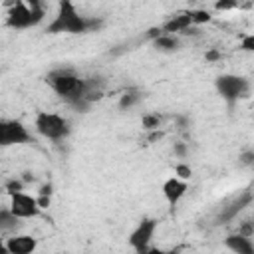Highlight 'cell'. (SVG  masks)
<instances>
[{"label":"cell","instance_id":"603a6c76","mask_svg":"<svg viewBox=\"0 0 254 254\" xmlns=\"http://www.w3.org/2000/svg\"><path fill=\"white\" fill-rule=\"evenodd\" d=\"M204 60H206L208 64H216V62H220V60H222V52H220V50H216V48H210V50H206V52H204Z\"/></svg>","mask_w":254,"mask_h":254},{"label":"cell","instance_id":"9c48e42d","mask_svg":"<svg viewBox=\"0 0 254 254\" xmlns=\"http://www.w3.org/2000/svg\"><path fill=\"white\" fill-rule=\"evenodd\" d=\"M192 28H196L192 24V18H190V12L189 10H181L173 16H169L163 24H161V30L165 34H175V36H187Z\"/></svg>","mask_w":254,"mask_h":254},{"label":"cell","instance_id":"4fadbf2b","mask_svg":"<svg viewBox=\"0 0 254 254\" xmlns=\"http://www.w3.org/2000/svg\"><path fill=\"white\" fill-rule=\"evenodd\" d=\"M143 97H145L143 89H141V87H137V85H131V87H127V89L119 95L117 107H119L121 111H129V109L137 107V105L143 101Z\"/></svg>","mask_w":254,"mask_h":254},{"label":"cell","instance_id":"d4e9b609","mask_svg":"<svg viewBox=\"0 0 254 254\" xmlns=\"http://www.w3.org/2000/svg\"><path fill=\"white\" fill-rule=\"evenodd\" d=\"M234 8H238V4L236 2H216L214 4V10H234Z\"/></svg>","mask_w":254,"mask_h":254},{"label":"cell","instance_id":"8992f818","mask_svg":"<svg viewBox=\"0 0 254 254\" xmlns=\"http://www.w3.org/2000/svg\"><path fill=\"white\" fill-rule=\"evenodd\" d=\"M157 226H159V220L153 218V216H145L137 222V226L131 230L127 242L129 246L137 252V254H149V250L153 248L151 246V240L157 232Z\"/></svg>","mask_w":254,"mask_h":254},{"label":"cell","instance_id":"9a60e30c","mask_svg":"<svg viewBox=\"0 0 254 254\" xmlns=\"http://www.w3.org/2000/svg\"><path fill=\"white\" fill-rule=\"evenodd\" d=\"M18 226H20V218H18L8 206H4V208L0 210V230L6 234V232H10V230H18Z\"/></svg>","mask_w":254,"mask_h":254},{"label":"cell","instance_id":"5bb4252c","mask_svg":"<svg viewBox=\"0 0 254 254\" xmlns=\"http://www.w3.org/2000/svg\"><path fill=\"white\" fill-rule=\"evenodd\" d=\"M153 44V48L157 50V52H163V54H173V52H179L181 50V46H183V42H181V36H175V34H161L157 40H153L151 42Z\"/></svg>","mask_w":254,"mask_h":254},{"label":"cell","instance_id":"7402d4cb","mask_svg":"<svg viewBox=\"0 0 254 254\" xmlns=\"http://www.w3.org/2000/svg\"><path fill=\"white\" fill-rule=\"evenodd\" d=\"M173 153H175V157H177V159L185 161V159H187V155H189V145H187V143H183V141H179V143H175V145H173Z\"/></svg>","mask_w":254,"mask_h":254},{"label":"cell","instance_id":"5b68a950","mask_svg":"<svg viewBox=\"0 0 254 254\" xmlns=\"http://www.w3.org/2000/svg\"><path fill=\"white\" fill-rule=\"evenodd\" d=\"M214 89L220 95V99L232 109L238 101L250 95V81L248 77L238 73H220L214 79Z\"/></svg>","mask_w":254,"mask_h":254},{"label":"cell","instance_id":"8fae6325","mask_svg":"<svg viewBox=\"0 0 254 254\" xmlns=\"http://www.w3.org/2000/svg\"><path fill=\"white\" fill-rule=\"evenodd\" d=\"M161 190H163V196H165V200L169 202V206L175 208V206L181 202V198L187 194V190H189V181H183V179H179V177L173 175V177H169V179L163 183Z\"/></svg>","mask_w":254,"mask_h":254},{"label":"cell","instance_id":"52a82bcc","mask_svg":"<svg viewBox=\"0 0 254 254\" xmlns=\"http://www.w3.org/2000/svg\"><path fill=\"white\" fill-rule=\"evenodd\" d=\"M32 133L20 119H2L0 121V145L12 147V145H28L32 143Z\"/></svg>","mask_w":254,"mask_h":254},{"label":"cell","instance_id":"30bf717a","mask_svg":"<svg viewBox=\"0 0 254 254\" xmlns=\"http://www.w3.org/2000/svg\"><path fill=\"white\" fill-rule=\"evenodd\" d=\"M2 246L6 248L8 254H34L38 248V238L32 234H12L8 236Z\"/></svg>","mask_w":254,"mask_h":254},{"label":"cell","instance_id":"277c9868","mask_svg":"<svg viewBox=\"0 0 254 254\" xmlns=\"http://www.w3.org/2000/svg\"><path fill=\"white\" fill-rule=\"evenodd\" d=\"M34 129L48 141L60 143L71 135V123L67 117L54 111H38L34 117Z\"/></svg>","mask_w":254,"mask_h":254},{"label":"cell","instance_id":"ffe728a7","mask_svg":"<svg viewBox=\"0 0 254 254\" xmlns=\"http://www.w3.org/2000/svg\"><path fill=\"white\" fill-rule=\"evenodd\" d=\"M238 48H240L242 52L254 54V32H250V34H244V36H240V40H238Z\"/></svg>","mask_w":254,"mask_h":254},{"label":"cell","instance_id":"7c38bea8","mask_svg":"<svg viewBox=\"0 0 254 254\" xmlns=\"http://www.w3.org/2000/svg\"><path fill=\"white\" fill-rule=\"evenodd\" d=\"M224 246L232 254H254V242L250 236H244L240 232H232L224 238Z\"/></svg>","mask_w":254,"mask_h":254},{"label":"cell","instance_id":"484cf974","mask_svg":"<svg viewBox=\"0 0 254 254\" xmlns=\"http://www.w3.org/2000/svg\"><path fill=\"white\" fill-rule=\"evenodd\" d=\"M20 179L26 183V185H30V183H34L36 181V177H34V173H30V171H24L22 175H20Z\"/></svg>","mask_w":254,"mask_h":254},{"label":"cell","instance_id":"d6986e66","mask_svg":"<svg viewBox=\"0 0 254 254\" xmlns=\"http://www.w3.org/2000/svg\"><path fill=\"white\" fill-rule=\"evenodd\" d=\"M175 177H179V179H183V181H189V179L192 177L190 165H187L185 161H179V163L175 165Z\"/></svg>","mask_w":254,"mask_h":254},{"label":"cell","instance_id":"7a4b0ae2","mask_svg":"<svg viewBox=\"0 0 254 254\" xmlns=\"http://www.w3.org/2000/svg\"><path fill=\"white\" fill-rule=\"evenodd\" d=\"M46 83L60 99H64L75 111H81V113L89 111L91 105L85 101L87 79L81 77L73 67H56V69L48 71Z\"/></svg>","mask_w":254,"mask_h":254},{"label":"cell","instance_id":"2e32d148","mask_svg":"<svg viewBox=\"0 0 254 254\" xmlns=\"http://www.w3.org/2000/svg\"><path fill=\"white\" fill-rule=\"evenodd\" d=\"M161 115L159 113H155V111H147V113H143V117H141V125H143V129L145 131H149V133H153V131H159V127H161Z\"/></svg>","mask_w":254,"mask_h":254},{"label":"cell","instance_id":"44dd1931","mask_svg":"<svg viewBox=\"0 0 254 254\" xmlns=\"http://www.w3.org/2000/svg\"><path fill=\"white\" fill-rule=\"evenodd\" d=\"M240 167H254V149H242L238 153Z\"/></svg>","mask_w":254,"mask_h":254},{"label":"cell","instance_id":"3957f363","mask_svg":"<svg viewBox=\"0 0 254 254\" xmlns=\"http://www.w3.org/2000/svg\"><path fill=\"white\" fill-rule=\"evenodd\" d=\"M44 20H46V8L36 0L14 2L6 14V26L12 30H30L40 26Z\"/></svg>","mask_w":254,"mask_h":254},{"label":"cell","instance_id":"e0dca14e","mask_svg":"<svg viewBox=\"0 0 254 254\" xmlns=\"http://www.w3.org/2000/svg\"><path fill=\"white\" fill-rule=\"evenodd\" d=\"M189 12H190L192 24H194L196 28H198V26H202V24L212 22V12H210V10H206V8H190Z\"/></svg>","mask_w":254,"mask_h":254},{"label":"cell","instance_id":"cb8c5ba5","mask_svg":"<svg viewBox=\"0 0 254 254\" xmlns=\"http://www.w3.org/2000/svg\"><path fill=\"white\" fill-rule=\"evenodd\" d=\"M52 194H54V185H52V183H44V185L40 187L38 196H50V198H52Z\"/></svg>","mask_w":254,"mask_h":254},{"label":"cell","instance_id":"ba28073f","mask_svg":"<svg viewBox=\"0 0 254 254\" xmlns=\"http://www.w3.org/2000/svg\"><path fill=\"white\" fill-rule=\"evenodd\" d=\"M8 208L20 218V220H28V218H36L40 216L42 208L38 202V196H32L28 192H16L10 194V204Z\"/></svg>","mask_w":254,"mask_h":254},{"label":"cell","instance_id":"ac0fdd59","mask_svg":"<svg viewBox=\"0 0 254 254\" xmlns=\"http://www.w3.org/2000/svg\"><path fill=\"white\" fill-rule=\"evenodd\" d=\"M4 189H6V192H8V194L24 192V189H26V183H24L20 177H12V179H8V181L4 183Z\"/></svg>","mask_w":254,"mask_h":254},{"label":"cell","instance_id":"6da1fadb","mask_svg":"<svg viewBox=\"0 0 254 254\" xmlns=\"http://www.w3.org/2000/svg\"><path fill=\"white\" fill-rule=\"evenodd\" d=\"M105 26V20L101 16H85L81 14L73 2L64 0L58 4L56 16L48 22L46 34H71V36H81V34H91L99 32Z\"/></svg>","mask_w":254,"mask_h":254}]
</instances>
